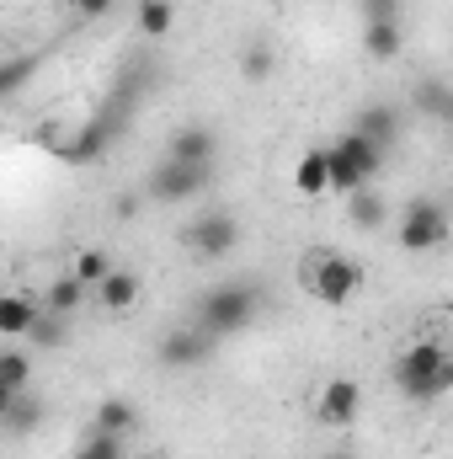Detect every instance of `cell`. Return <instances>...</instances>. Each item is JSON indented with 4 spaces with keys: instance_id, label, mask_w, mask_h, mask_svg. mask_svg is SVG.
<instances>
[{
    "instance_id": "obj_33",
    "label": "cell",
    "mask_w": 453,
    "mask_h": 459,
    "mask_svg": "<svg viewBox=\"0 0 453 459\" xmlns=\"http://www.w3.org/2000/svg\"><path fill=\"white\" fill-rule=\"evenodd\" d=\"M449 214H453V187H449Z\"/></svg>"
},
{
    "instance_id": "obj_2",
    "label": "cell",
    "mask_w": 453,
    "mask_h": 459,
    "mask_svg": "<svg viewBox=\"0 0 453 459\" xmlns=\"http://www.w3.org/2000/svg\"><path fill=\"white\" fill-rule=\"evenodd\" d=\"M261 310V289L251 283H214L203 299H198V326L209 337H229V332H245Z\"/></svg>"
},
{
    "instance_id": "obj_28",
    "label": "cell",
    "mask_w": 453,
    "mask_h": 459,
    "mask_svg": "<svg viewBox=\"0 0 453 459\" xmlns=\"http://www.w3.org/2000/svg\"><path fill=\"white\" fill-rule=\"evenodd\" d=\"M240 75H245V81H267V75H272V54H267V48H245V54H240Z\"/></svg>"
},
{
    "instance_id": "obj_29",
    "label": "cell",
    "mask_w": 453,
    "mask_h": 459,
    "mask_svg": "<svg viewBox=\"0 0 453 459\" xmlns=\"http://www.w3.org/2000/svg\"><path fill=\"white\" fill-rule=\"evenodd\" d=\"M32 70H38V59H11V65L0 70V91H5V97H11V91H21V81H27Z\"/></svg>"
},
{
    "instance_id": "obj_21",
    "label": "cell",
    "mask_w": 453,
    "mask_h": 459,
    "mask_svg": "<svg viewBox=\"0 0 453 459\" xmlns=\"http://www.w3.org/2000/svg\"><path fill=\"white\" fill-rule=\"evenodd\" d=\"M38 422H43V401H32V395L0 401V428H5V433H27V428H38Z\"/></svg>"
},
{
    "instance_id": "obj_14",
    "label": "cell",
    "mask_w": 453,
    "mask_h": 459,
    "mask_svg": "<svg viewBox=\"0 0 453 459\" xmlns=\"http://www.w3.org/2000/svg\"><path fill=\"white\" fill-rule=\"evenodd\" d=\"M337 150L357 166V171H363V177H368V182L384 171V144H373V139H368V134H357V128H346V134H341Z\"/></svg>"
},
{
    "instance_id": "obj_9",
    "label": "cell",
    "mask_w": 453,
    "mask_h": 459,
    "mask_svg": "<svg viewBox=\"0 0 453 459\" xmlns=\"http://www.w3.org/2000/svg\"><path fill=\"white\" fill-rule=\"evenodd\" d=\"M214 342L219 337H209L203 326H182V332L160 337V363L166 368H198L203 358H214Z\"/></svg>"
},
{
    "instance_id": "obj_3",
    "label": "cell",
    "mask_w": 453,
    "mask_h": 459,
    "mask_svg": "<svg viewBox=\"0 0 453 459\" xmlns=\"http://www.w3.org/2000/svg\"><path fill=\"white\" fill-rule=\"evenodd\" d=\"M128 113H133V102H117V108H107V113H97L91 123H81L75 134H64L54 155L70 160V166H97V160L113 150V139H117V128H123Z\"/></svg>"
},
{
    "instance_id": "obj_27",
    "label": "cell",
    "mask_w": 453,
    "mask_h": 459,
    "mask_svg": "<svg viewBox=\"0 0 453 459\" xmlns=\"http://www.w3.org/2000/svg\"><path fill=\"white\" fill-rule=\"evenodd\" d=\"M32 342L43 347V352H48V347H64V342H70V326H64V316L43 310V316H38V326H32Z\"/></svg>"
},
{
    "instance_id": "obj_30",
    "label": "cell",
    "mask_w": 453,
    "mask_h": 459,
    "mask_svg": "<svg viewBox=\"0 0 453 459\" xmlns=\"http://www.w3.org/2000/svg\"><path fill=\"white\" fill-rule=\"evenodd\" d=\"M363 22H400V0H363Z\"/></svg>"
},
{
    "instance_id": "obj_25",
    "label": "cell",
    "mask_w": 453,
    "mask_h": 459,
    "mask_svg": "<svg viewBox=\"0 0 453 459\" xmlns=\"http://www.w3.org/2000/svg\"><path fill=\"white\" fill-rule=\"evenodd\" d=\"M326 155H331V193H341V198H352V193H363L368 187V177L341 155L337 144H326Z\"/></svg>"
},
{
    "instance_id": "obj_12",
    "label": "cell",
    "mask_w": 453,
    "mask_h": 459,
    "mask_svg": "<svg viewBox=\"0 0 453 459\" xmlns=\"http://www.w3.org/2000/svg\"><path fill=\"white\" fill-rule=\"evenodd\" d=\"M294 187H299V198H326L331 193V155H326V144H315V150L299 155Z\"/></svg>"
},
{
    "instance_id": "obj_5",
    "label": "cell",
    "mask_w": 453,
    "mask_h": 459,
    "mask_svg": "<svg viewBox=\"0 0 453 459\" xmlns=\"http://www.w3.org/2000/svg\"><path fill=\"white\" fill-rule=\"evenodd\" d=\"M357 289H363V267L352 262V256H341V251H326V256H315L310 262V294L321 299V305H352L357 299Z\"/></svg>"
},
{
    "instance_id": "obj_24",
    "label": "cell",
    "mask_w": 453,
    "mask_h": 459,
    "mask_svg": "<svg viewBox=\"0 0 453 459\" xmlns=\"http://www.w3.org/2000/svg\"><path fill=\"white\" fill-rule=\"evenodd\" d=\"M113 267H117V262L107 256V251H102V246H86V251H75V262H70V273H75L86 289H97V283H102Z\"/></svg>"
},
{
    "instance_id": "obj_4",
    "label": "cell",
    "mask_w": 453,
    "mask_h": 459,
    "mask_svg": "<svg viewBox=\"0 0 453 459\" xmlns=\"http://www.w3.org/2000/svg\"><path fill=\"white\" fill-rule=\"evenodd\" d=\"M449 235H453V214L438 198H416L400 214V230H395L400 251H438V246H449Z\"/></svg>"
},
{
    "instance_id": "obj_31",
    "label": "cell",
    "mask_w": 453,
    "mask_h": 459,
    "mask_svg": "<svg viewBox=\"0 0 453 459\" xmlns=\"http://www.w3.org/2000/svg\"><path fill=\"white\" fill-rule=\"evenodd\" d=\"M107 11H113V0H75V16L81 22H102Z\"/></svg>"
},
{
    "instance_id": "obj_26",
    "label": "cell",
    "mask_w": 453,
    "mask_h": 459,
    "mask_svg": "<svg viewBox=\"0 0 453 459\" xmlns=\"http://www.w3.org/2000/svg\"><path fill=\"white\" fill-rule=\"evenodd\" d=\"M75 459H123V438H117V433H102V428H91V433L75 444Z\"/></svg>"
},
{
    "instance_id": "obj_8",
    "label": "cell",
    "mask_w": 453,
    "mask_h": 459,
    "mask_svg": "<svg viewBox=\"0 0 453 459\" xmlns=\"http://www.w3.org/2000/svg\"><path fill=\"white\" fill-rule=\"evenodd\" d=\"M187 246H192L198 256L219 262V256H229V251L240 246V225H235L229 214H203L198 225H187Z\"/></svg>"
},
{
    "instance_id": "obj_6",
    "label": "cell",
    "mask_w": 453,
    "mask_h": 459,
    "mask_svg": "<svg viewBox=\"0 0 453 459\" xmlns=\"http://www.w3.org/2000/svg\"><path fill=\"white\" fill-rule=\"evenodd\" d=\"M214 182V166H187V160H160L155 171H150V198L155 204H187V198H198L203 187Z\"/></svg>"
},
{
    "instance_id": "obj_23",
    "label": "cell",
    "mask_w": 453,
    "mask_h": 459,
    "mask_svg": "<svg viewBox=\"0 0 453 459\" xmlns=\"http://www.w3.org/2000/svg\"><path fill=\"white\" fill-rule=\"evenodd\" d=\"M416 108L453 128V86L449 81H422V86H416Z\"/></svg>"
},
{
    "instance_id": "obj_19",
    "label": "cell",
    "mask_w": 453,
    "mask_h": 459,
    "mask_svg": "<svg viewBox=\"0 0 453 459\" xmlns=\"http://www.w3.org/2000/svg\"><path fill=\"white\" fill-rule=\"evenodd\" d=\"M27 379H32V358H27L21 347L0 352V401H11V395H27Z\"/></svg>"
},
{
    "instance_id": "obj_1",
    "label": "cell",
    "mask_w": 453,
    "mask_h": 459,
    "mask_svg": "<svg viewBox=\"0 0 453 459\" xmlns=\"http://www.w3.org/2000/svg\"><path fill=\"white\" fill-rule=\"evenodd\" d=\"M395 385H400V395L416 401V406L443 401L453 390V352L443 342H432V337L400 347V358H395Z\"/></svg>"
},
{
    "instance_id": "obj_10",
    "label": "cell",
    "mask_w": 453,
    "mask_h": 459,
    "mask_svg": "<svg viewBox=\"0 0 453 459\" xmlns=\"http://www.w3.org/2000/svg\"><path fill=\"white\" fill-rule=\"evenodd\" d=\"M166 155H171V160H187V166H214V155H219V139H214V128H203V123H187V128H176V134L166 139Z\"/></svg>"
},
{
    "instance_id": "obj_32",
    "label": "cell",
    "mask_w": 453,
    "mask_h": 459,
    "mask_svg": "<svg viewBox=\"0 0 453 459\" xmlns=\"http://www.w3.org/2000/svg\"><path fill=\"white\" fill-rule=\"evenodd\" d=\"M321 459H357V455H346V449H331V455H321Z\"/></svg>"
},
{
    "instance_id": "obj_20",
    "label": "cell",
    "mask_w": 453,
    "mask_h": 459,
    "mask_svg": "<svg viewBox=\"0 0 453 459\" xmlns=\"http://www.w3.org/2000/svg\"><path fill=\"white\" fill-rule=\"evenodd\" d=\"M352 128H357V134H368L373 144H384V150H389V144H395V134H400V113H395V108H363Z\"/></svg>"
},
{
    "instance_id": "obj_17",
    "label": "cell",
    "mask_w": 453,
    "mask_h": 459,
    "mask_svg": "<svg viewBox=\"0 0 453 459\" xmlns=\"http://www.w3.org/2000/svg\"><path fill=\"white\" fill-rule=\"evenodd\" d=\"M346 220L357 230H379L389 220V198H384V187H363V193H352L346 198Z\"/></svg>"
},
{
    "instance_id": "obj_22",
    "label": "cell",
    "mask_w": 453,
    "mask_h": 459,
    "mask_svg": "<svg viewBox=\"0 0 453 459\" xmlns=\"http://www.w3.org/2000/svg\"><path fill=\"white\" fill-rule=\"evenodd\" d=\"M133 22H139L144 38H171L176 11H171V0H139V5H133Z\"/></svg>"
},
{
    "instance_id": "obj_7",
    "label": "cell",
    "mask_w": 453,
    "mask_h": 459,
    "mask_svg": "<svg viewBox=\"0 0 453 459\" xmlns=\"http://www.w3.org/2000/svg\"><path fill=\"white\" fill-rule=\"evenodd\" d=\"M357 411H363V385L352 374H337V379L321 385V395H315V422L321 428H352Z\"/></svg>"
},
{
    "instance_id": "obj_13",
    "label": "cell",
    "mask_w": 453,
    "mask_h": 459,
    "mask_svg": "<svg viewBox=\"0 0 453 459\" xmlns=\"http://www.w3.org/2000/svg\"><path fill=\"white\" fill-rule=\"evenodd\" d=\"M38 316H43L38 299H27V294H0V332H5V337H32Z\"/></svg>"
},
{
    "instance_id": "obj_16",
    "label": "cell",
    "mask_w": 453,
    "mask_h": 459,
    "mask_svg": "<svg viewBox=\"0 0 453 459\" xmlns=\"http://www.w3.org/2000/svg\"><path fill=\"white\" fill-rule=\"evenodd\" d=\"M91 428L128 438V433L139 428V406H133V401H123V395H102V401H97V417H91Z\"/></svg>"
},
{
    "instance_id": "obj_18",
    "label": "cell",
    "mask_w": 453,
    "mask_h": 459,
    "mask_svg": "<svg viewBox=\"0 0 453 459\" xmlns=\"http://www.w3.org/2000/svg\"><path fill=\"white\" fill-rule=\"evenodd\" d=\"M81 305H86V283H81L75 273L54 278V283H48V294H43V310H54V316H75Z\"/></svg>"
},
{
    "instance_id": "obj_11",
    "label": "cell",
    "mask_w": 453,
    "mask_h": 459,
    "mask_svg": "<svg viewBox=\"0 0 453 459\" xmlns=\"http://www.w3.org/2000/svg\"><path fill=\"white\" fill-rule=\"evenodd\" d=\"M139 273H128V267H113L102 283H97V305L107 310V316H128L133 305H139Z\"/></svg>"
},
{
    "instance_id": "obj_15",
    "label": "cell",
    "mask_w": 453,
    "mask_h": 459,
    "mask_svg": "<svg viewBox=\"0 0 453 459\" xmlns=\"http://www.w3.org/2000/svg\"><path fill=\"white\" fill-rule=\"evenodd\" d=\"M400 48H406L400 22H363V54H368V59L389 65V59H400Z\"/></svg>"
}]
</instances>
